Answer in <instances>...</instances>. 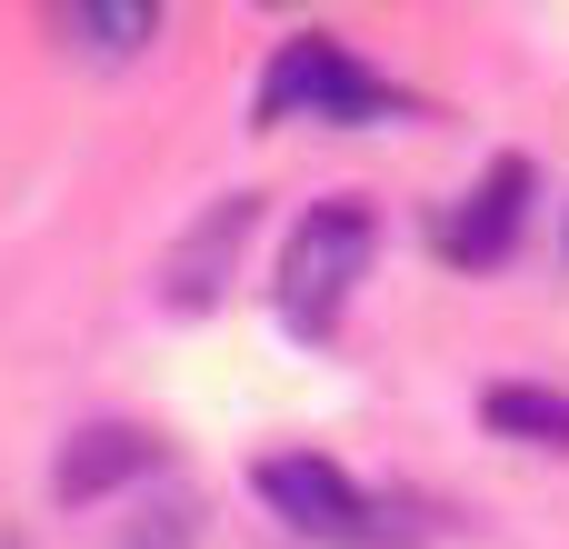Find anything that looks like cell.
Instances as JSON below:
<instances>
[{
    "mask_svg": "<svg viewBox=\"0 0 569 549\" xmlns=\"http://www.w3.org/2000/svg\"><path fill=\"white\" fill-rule=\"evenodd\" d=\"M390 90L340 50V40H280V60L260 70V120H380Z\"/></svg>",
    "mask_w": 569,
    "mask_h": 549,
    "instance_id": "obj_1",
    "label": "cell"
},
{
    "mask_svg": "<svg viewBox=\"0 0 569 549\" xmlns=\"http://www.w3.org/2000/svg\"><path fill=\"white\" fill-rule=\"evenodd\" d=\"M260 500L280 510V520H300L310 540H360V490L330 470V460H300V450H280V460H260Z\"/></svg>",
    "mask_w": 569,
    "mask_h": 549,
    "instance_id": "obj_3",
    "label": "cell"
},
{
    "mask_svg": "<svg viewBox=\"0 0 569 549\" xmlns=\"http://www.w3.org/2000/svg\"><path fill=\"white\" fill-rule=\"evenodd\" d=\"M360 260H370V220L350 200L310 210L300 240H290V260H280V320L290 330H330L340 300H350V280H360Z\"/></svg>",
    "mask_w": 569,
    "mask_h": 549,
    "instance_id": "obj_2",
    "label": "cell"
},
{
    "mask_svg": "<svg viewBox=\"0 0 569 549\" xmlns=\"http://www.w3.org/2000/svg\"><path fill=\"white\" fill-rule=\"evenodd\" d=\"M490 420H500V430H520V440L569 450V400H560V390H520V380H510V390H490Z\"/></svg>",
    "mask_w": 569,
    "mask_h": 549,
    "instance_id": "obj_5",
    "label": "cell"
},
{
    "mask_svg": "<svg viewBox=\"0 0 569 549\" xmlns=\"http://www.w3.org/2000/svg\"><path fill=\"white\" fill-rule=\"evenodd\" d=\"M520 210H530V170L500 160V170H490V180L440 220V250H450V260H500V250L520 240Z\"/></svg>",
    "mask_w": 569,
    "mask_h": 549,
    "instance_id": "obj_4",
    "label": "cell"
},
{
    "mask_svg": "<svg viewBox=\"0 0 569 549\" xmlns=\"http://www.w3.org/2000/svg\"><path fill=\"white\" fill-rule=\"evenodd\" d=\"M130 460H140V440H130V430H100V450H80V460L60 470V490H100V480L130 470Z\"/></svg>",
    "mask_w": 569,
    "mask_h": 549,
    "instance_id": "obj_6",
    "label": "cell"
}]
</instances>
